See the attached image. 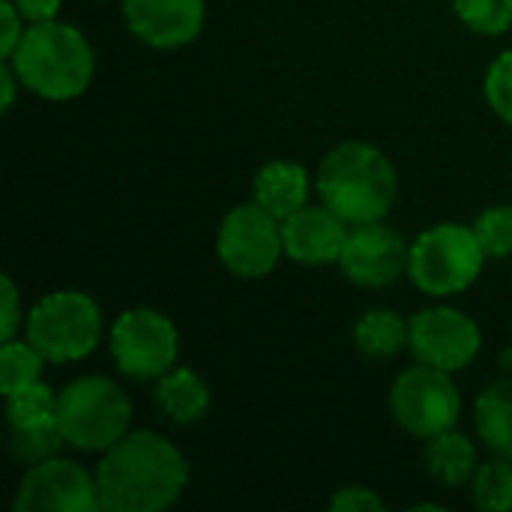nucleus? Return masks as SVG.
<instances>
[{
    "label": "nucleus",
    "mask_w": 512,
    "mask_h": 512,
    "mask_svg": "<svg viewBox=\"0 0 512 512\" xmlns=\"http://www.w3.org/2000/svg\"><path fill=\"white\" fill-rule=\"evenodd\" d=\"M189 468L174 444L153 432L123 435L96 468L102 510L159 512L186 489Z\"/></svg>",
    "instance_id": "1"
},
{
    "label": "nucleus",
    "mask_w": 512,
    "mask_h": 512,
    "mask_svg": "<svg viewBox=\"0 0 512 512\" xmlns=\"http://www.w3.org/2000/svg\"><path fill=\"white\" fill-rule=\"evenodd\" d=\"M318 192L348 225L381 222L396 201V171L378 147L345 141L324 156L318 168Z\"/></svg>",
    "instance_id": "2"
},
{
    "label": "nucleus",
    "mask_w": 512,
    "mask_h": 512,
    "mask_svg": "<svg viewBox=\"0 0 512 512\" xmlns=\"http://www.w3.org/2000/svg\"><path fill=\"white\" fill-rule=\"evenodd\" d=\"M9 63L27 90L54 102L81 96L96 69L93 51L81 30L54 18L27 27Z\"/></svg>",
    "instance_id": "3"
},
{
    "label": "nucleus",
    "mask_w": 512,
    "mask_h": 512,
    "mask_svg": "<svg viewBox=\"0 0 512 512\" xmlns=\"http://www.w3.org/2000/svg\"><path fill=\"white\" fill-rule=\"evenodd\" d=\"M57 420L66 444L87 453H105L126 435L132 405L114 381L90 375L57 393Z\"/></svg>",
    "instance_id": "4"
},
{
    "label": "nucleus",
    "mask_w": 512,
    "mask_h": 512,
    "mask_svg": "<svg viewBox=\"0 0 512 512\" xmlns=\"http://www.w3.org/2000/svg\"><path fill=\"white\" fill-rule=\"evenodd\" d=\"M486 252L474 228L435 225L411 243L408 273L414 285L432 297H447L471 288L483 270Z\"/></svg>",
    "instance_id": "5"
},
{
    "label": "nucleus",
    "mask_w": 512,
    "mask_h": 512,
    "mask_svg": "<svg viewBox=\"0 0 512 512\" xmlns=\"http://www.w3.org/2000/svg\"><path fill=\"white\" fill-rule=\"evenodd\" d=\"M99 333V306L81 291H54L27 315V342H33L51 363L87 357L99 345Z\"/></svg>",
    "instance_id": "6"
},
{
    "label": "nucleus",
    "mask_w": 512,
    "mask_h": 512,
    "mask_svg": "<svg viewBox=\"0 0 512 512\" xmlns=\"http://www.w3.org/2000/svg\"><path fill=\"white\" fill-rule=\"evenodd\" d=\"M393 417L396 423L417 435V438H435L447 429H456L462 399L456 384L450 381V372L417 363L414 369L402 372L390 393Z\"/></svg>",
    "instance_id": "7"
},
{
    "label": "nucleus",
    "mask_w": 512,
    "mask_h": 512,
    "mask_svg": "<svg viewBox=\"0 0 512 512\" xmlns=\"http://www.w3.org/2000/svg\"><path fill=\"white\" fill-rule=\"evenodd\" d=\"M177 327L156 309H129L111 327V354L123 375L162 378L177 360Z\"/></svg>",
    "instance_id": "8"
},
{
    "label": "nucleus",
    "mask_w": 512,
    "mask_h": 512,
    "mask_svg": "<svg viewBox=\"0 0 512 512\" xmlns=\"http://www.w3.org/2000/svg\"><path fill=\"white\" fill-rule=\"evenodd\" d=\"M216 249L222 264L234 276L261 279L276 267L279 255L285 252L282 222L273 213H267L258 201L234 207L219 228Z\"/></svg>",
    "instance_id": "9"
},
{
    "label": "nucleus",
    "mask_w": 512,
    "mask_h": 512,
    "mask_svg": "<svg viewBox=\"0 0 512 512\" xmlns=\"http://www.w3.org/2000/svg\"><path fill=\"white\" fill-rule=\"evenodd\" d=\"M480 345H483L480 327L459 309L435 306L411 318V351L417 363L453 375L474 363Z\"/></svg>",
    "instance_id": "10"
},
{
    "label": "nucleus",
    "mask_w": 512,
    "mask_h": 512,
    "mask_svg": "<svg viewBox=\"0 0 512 512\" xmlns=\"http://www.w3.org/2000/svg\"><path fill=\"white\" fill-rule=\"evenodd\" d=\"M18 512H96L102 510L96 480L75 462L66 459H45L30 465L24 474L18 495Z\"/></svg>",
    "instance_id": "11"
},
{
    "label": "nucleus",
    "mask_w": 512,
    "mask_h": 512,
    "mask_svg": "<svg viewBox=\"0 0 512 512\" xmlns=\"http://www.w3.org/2000/svg\"><path fill=\"white\" fill-rule=\"evenodd\" d=\"M408 258L411 249L393 228L381 222H363L348 231L339 264L351 282L363 288H384L405 273Z\"/></svg>",
    "instance_id": "12"
},
{
    "label": "nucleus",
    "mask_w": 512,
    "mask_h": 512,
    "mask_svg": "<svg viewBox=\"0 0 512 512\" xmlns=\"http://www.w3.org/2000/svg\"><path fill=\"white\" fill-rule=\"evenodd\" d=\"M129 30L153 48L189 45L204 27V0H123Z\"/></svg>",
    "instance_id": "13"
},
{
    "label": "nucleus",
    "mask_w": 512,
    "mask_h": 512,
    "mask_svg": "<svg viewBox=\"0 0 512 512\" xmlns=\"http://www.w3.org/2000/svg\"><path fill=\"white\" fill-rule=\"evenodd\" d=\"M348 222H342L327 204L324 207H300L288 219H282V243L285 255L300 264H333L342 258Z\"/></svg>",
    "instance_id": "14"
},
{
    "label": "nucleus",
    "mask_w": 512,
    "mask_h": 512,
    "mask_svg": "<svg viewBox=\"0 0 512 512\" xmlns=\"http://www.w3.org/2000/svg\"><path fill=\"white\" fill-rule=\"evenodd\" d=\"M255 201L273 213L279 222L306 207L309 201V174L297 162H270L255 177Z\"/></svg>",
    "instance_id": "15"
},
{
    "label": "nucleus",
    "mask_w": 512,
    "mask_h": 512,
    "mask_svg": "<svg viewBox=\"0 0 512 512\" xmlns=\"http://www.w3.org/2000/svg\"><path fill=\"white\" fill-rule=\"evenodd\" d=\"M156 405L174 423H198L210 408V390L192 369L165 372L153 390Z\"/></svg>",
    "instance_id": "16"
},
{
    "label": "nucleus",
    "mask_w": 512,
    "mask_h": 512,
    "mask_svg": "<svg viewBox=\"0 0 512 512\" xmlns=\"http://www.w3.org/2000/svg\"><path fill=\"white\" fill-rule=\"evenodd\" d=\"M426 468L438 483L462 486V483L474 480V474H477V447L456 429H447V432L429 438Z\"/></svg>",
    "instance_id": "17"
},
{
    "label": "nucleus",
    "mask_w": 512,
    "mask_h": 512,
    "mask_svg": "<svg viewBox=\"0 0 512 512\" xmlns=\"http://www.w3.org/2000/svg\"><path fill=\"white\" fill-rule=\"evenodd\" d=\"M354 342L366 357H396L411 345V324L390 309H369L354 327Z\"/></svg>",
    "instance_id": "18"
},
{
    "label": "nucleus",
    "mask_w": 512,
    "mask_h": 512,
    "mask_svg": "<svg viewBox=\"0 0 512 512\" xmlns=\"http://www.w3.org/2000/svg\"><path fill=\"white\" fill-rule=\"evenodd\" d=\"M477 432L492 453L512 459V381H498L480 396Z\"/></svg>",
    "instance_id": "19"
},
{
    "label": "nucleus",
    "mask_w": 512,
    "mask_h": 512,
    "mask_svg": "<svg viewBox=\"0 0 512 512\" xmlns=\"http://www.w3.org/2000/svg\"><path fill=\"white\" fill-rule=\"evenodd\" d=\"M42 363H45V357L33 342H15V339L3 342V348H0V390H3V396L36 384L42 375Z\"/></svg>",
    "instance_id": "20"
},
{
    "label": "nucleus",
    "mask_w": 512,
    "mask_h": 512,
    "mask_svg": "<svg viewBox=\"0 0 512 512\" xmlns=\"http://www.w3.org/2000/svg\"><path fill=\"white\" fill-rule=\"evenodd\" d=\"M12 429V453L18 462H27V465H39L45 459H54L57 450L66 444L63 438V429H60V420H42V423H33V426H9Z\"/></svg>",
    "instance_id": "21"
},
{
    "label": "nucleus",
    "mask_w": 512,
    "mask_h": 512,
    "mask_svg": "<svg viewBox=\"0 0 512 512\" xmlns=\"http://www.w3.org/2000/svg\"><path fill=\"white\" fill-rule=\"evenodd\" d=\"M474 501L489 512L512 510V459H495L477 468L474 474Z\"/></svg>",
    "instance_id": "22"
},
{
    "label": "nucleus",
    "mask_w": 512,
    "mask_h": 512,
    "mask_svg": "<svg viewBox=\"0 0 512 512\" xmlns=\"http://www.w3.org/2000/svg\"><path fill=\"white\" fill-rule=\"evenodd\" d=\"M6 417H9V426H33L42 420H54L57 417V396L42 381L21 387V390L6 396Z\"/></svg>",
    "instance_id": "23"
},
{
    "label": "nucleus",
    "mask_w": 512,
    "mask_h": 512,
    "mask_svg": "<svg viewBox=\"0 0 512 512\" xmlns=\"http://www.w3.org/2000/svg\"><path fill=\"white\" fill-rule=\"evenodd\" d=\"M456 15L483 36H498L512 24V0H453Z\"/></svg>",
    "instance_id": "24"
},
{
    "label": "nucleus",
    "mask_w": 512,
    "mask_h": 512,
    "mask_svg": "<svg viewBox=\"0 0 512 512\" xmlns=\"http://www.w3.org/2000/svg\"><path fill=\"white\" fill-rule=\"evenodd\" d=\"M474 231L480 237V246L486 258H507L512 255V207H489L477 222Z\"/></svg>",
    "instance_id": "25"
},
{
    "label": "nucleus",
    "mask_w": 512,
    "mask_h": 512,
    "mask_svg": "<svg viewBox=\"0 0 512 512\" xmlns=\"http://www.w3.org/2000/svg\"><path fill=\"white\" fill-rule=\"evenodd\" d=\"M486 96L492 111L512 126V48L504 51L486 75Z\"/></svg>",
    "instance_id": "26"
},
{
    "label": "nucleus",
    "mask_w": 512,
    "mask_h": 512,
    "mask_svg": "<svg viewBox=\"0 0 512 512\" xmlns=\"http://www.w3.org/2000/svg\"><path fill=\"white\" fill-rule=\"evenodd\" d=\"M330 507L342 512H375L384 510V501H381L372 489L351 486V489H342V492L330 501Z\"/></svg>",
    "instance_id": "27"
},
{
    "label": "nucleus",
    "mask_w": 512,
    "mask_h": 512,
    "mask_svg": "<svg viewBox=\"0 0 512 512\" xmlns=\"http://www.w3.org/2000/svg\"><path fill=\"white\" fill-rule=\"evenodd\" d=\"M0 18H3V30H0V54H3V60H9L12 54H15V48H18V42H21V36H24V27H21V12H18V6L15 3H3L0 6Z\"/></svg>",
    "instance_id": "28"
},
{
    "label": "nucleus",
    "mask_w": 512,
    "mask_h": 512,
    "mask_svg": "<svg viewBox=\"0 0 512 512\" xmlns=\"http://www.w3.org/2000/svg\"><path fill=\"white\" fill-rule=\"evenodd\" d=\"M18 291L9 276H3V324H0V339L9 342L18 330Z\"/></svg>",
    "instance_id": "29"
},
{
    "label": "nucleus",
    "mask_w": 512,
    "mask_h": 512,
    "mask_svg": "<svg viewBox=\"0 0 512 512\" xmlns=\"http://www.w3.org/2000/svg\"><path fill=\"white\" fill-rule=\"evenodd\" d=\"M15 6L27 21L39 24V21H51L57 15L60 0H15Z\"/></svg>",
    "instance_id": "30"
},
{
    "label": "nucleus",
    "mask_w": 512,
    "mask_h": 512,
    "mask_svg": "<svg viewBox=\"0 0 512 512\" xmlns=\"http://www.w3.org/2000/svg\"><path fill=\"white\" fill-rule=\"evenodd\" d=\"M15 81H18V75H15V69H12V63L6 60L3 66H0V87H3V111H9L12 108V102H15Z\"/></svg>",
    "instance_id": "31"
},
{
    "label": "nucleus",
    "mask_w": 512,
    "mask_h": 512,
    "mask_svg": "<svg viewBox=\"0 0 512 512\" xmlns=\"http://www.w3.org/2000/svg\"><path fill=\"white\" fill-rule=\"evenodd\" d=\"M510 360H512V354H510Z\"/></svg>",
    "instance_id": "32"
}]
</instances>
